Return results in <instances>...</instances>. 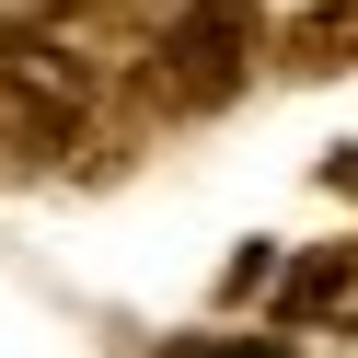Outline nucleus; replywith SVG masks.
<instances>
[{"instance_id": "nucleus-1", "label": "nucleus", "mask_w": 358, "mask_h": 358, "mask_svg": "<svg viewBox=\"0 0 358 358\" xmlns=\"http://www.w3.org/2000/svg\"><path fill=\"white\" fill-rule=\"evenodd\" d=\"M116 150V81L47 24H0V162L93 173Z\"/></svg>"}, {"instance_id": "nucleus-2", "label": "nucleus", "mask_w": 358, "mask_h": 358, "mask_svg": "<svg viewBox=\"0 0 358 358\" xmlns=\"http://www.w3.org/2000/svg\"><path fill=\"white\" fill-rule=\"evenodd\" d=\"M255 58H266L255 0H173L162 24H150V47H139V93L162 116H220L255 81Z\"/></svg>"}, {"instance_id": "nucleus-3", "label": "nucleus", "mask_w": 358, "mask_h": 358, "mask_svg": "<svg viewBox=\"0 0 358 358\" xmlns=\"http://www.w3.org/2000/svg\"><path fill=\"white\" fill-rule=\"evenodd\" d=\"M278 324L289 335H358V243H324V255L278 266Z\"/></svg>"}, {"instance_id": "nucleus-4", "label": "nucleus", "mask_w": 358, "mask_h": 358, "mask_svg": "<svg viewBox=\"0 0 358 358\" xmlns=\"http://www.w3.org/2000/svg\"><path fill=\"white\" fill-rule=\"evenodd\" d=\"M278 58L289 70H358V0H312L301 24L278 35Z\"/></svg>"}, {"instance_id": "nucleus-5", "label": "nucleus", "mask_w": 358, "mask_h": 358, "mask_svg": "<svg viewBox=\"0 0 358 358\" xmlns=\"http://www.w3.org/2000/svg\"><path fill=\"white\" fill-rule=\"evenodd\" d=\"M162 358H289L278 335H173Z\"/></svg>"}, {"instance_id": "nucleus-6", "label": "nucleus", "mask_w": 358, "mask_h": 358, "mask_svg": "<svg viewBox=\"0 0 358 358\" xmlns=\"http://www.w3.org/2000/svg\"><path fill=\"white\" fill-rule=\"evenodd\" d=\"M35 12H70V0H35Z\"/></svg>"}]
</instances>
